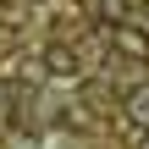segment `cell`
I'll list each match as a JSON object with an SVG mask.
<instances>
[{
    "mask_svg": "<svg viewBox=\"0 0 149 149\" xmlns=\"http://www.w3.org/2000/svg\"><path fill=\"white\" fill-rule=\"evenodd\" d=\"M111 50H116L122 61L144 66V61H149V28H144V22H116V33H111Z\"/></svg>",
    "mask_w": 149,
    "mask_h": 149,
    "instance_id": "1",
    "label": "cell"
},
{
    "mask_svg": "<svg viewBox=\"0 0 149 149\" xmlns=\"http://www.w3.org/2000/svg\"><path fill=\"white\" fill-rule=\"evenodd\" d=\"M127 122H133V127H149V83L127 94Z\"/></svg>",
    "mask_w": 149,
    "mask_h": 149,
    "instance_id": "2",
    "label": "cell"
},
{
    "mask_svg": "<svg viewBox=\"0 0 149 149\" xmlns=\"http://www.w3.org/2000/svg\"><path fill=\"white\" fill-rule=\"evenodd\" d=\"M50 72L55 77H77V55L72 50H50Z\"/></svg>",
    "mask_w": 149,
    "mask_h": 149,
    "instance_id": "3",
    "label": "cell"
}]
</instances>
